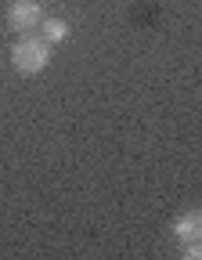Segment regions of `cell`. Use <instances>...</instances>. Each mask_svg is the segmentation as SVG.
<instances>
[{
  "instance_id": "obj_1",
  "label": "cell",
  "mask_w": 202,
  "mask_h": 260,
  "mask_svg": "<svg viewBox=\"0 0 202 260\" xmlns=\"http://www.w3.org/2000/svg\"><path fill=\"white\" fill-rule=\"evenodd\" d=\"M11 65L15 73L22 76H37L51 65V44L47 40H37V37H22L15 47H11Z\"/></svg>"
},
{
  "instance_id": "obj_2",
  "label": "cell",
  "mask_w": 202,
  "mask_h": 260,
  "mask_svg": "<svg viewBox=\"0 0 202 260\" xmlns=\"http://www.w3.org/2000/svg\"><path fill=\"white\" fill-rule=\"evenodd\" d=\"M40 22H44V4L40 0H15L8 8V25L15 32H22V37H29Z\"/></svg>"
},
{
  "instance_id": "obj_3",
  "label": "cell",
  "mask_w": 202,
  "mask_h": 260,
  "mask_svg": "<svg viewBox=\"0 0 202 260\" xmlns=\"http://www.w3.org/2000/svg\"><path fill=\"white\" fill-rule=\"evenodd\" d=\"M174 232H177V239L188 246V242H202V213L198 210H191V213H184L177 224H174Z\"/></svg>"
},
{
  "instance_id": "obj_4",
  "label": "cell",
  "mask_w": 202,
  "mask_h": 260,
  "mask_svg": "<svg viewBox=\"0 0 202 260\" xmlns=\"http://www.w3.org/2000/svg\"><path fill=\"white\" fill-rule=\"evenodd\" d=\"M40 25H44V40L47 44H61L65 37H69V25H65L61 18H44Z\"/></svg>"
}]
</instances>
